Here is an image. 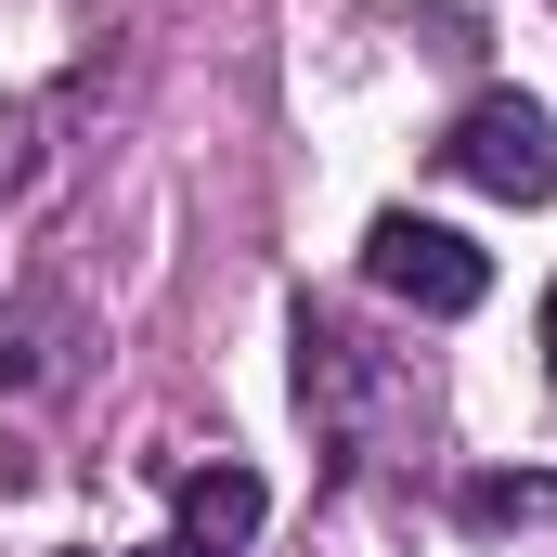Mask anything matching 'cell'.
Masks as SVG:
<instances>
[{
	"label": "cell",
	"mask_w": 557,
	"mask_h": 557,
	"mask_svg": "<svg viewBox=\"0 0 557 557\" xmlns=\"http://www.w3.org/2000/svg\"><path fill=\"white\" fill-rule=\"evenodd\" d=\"M363 273L389 285V298H416V311H441V324L493 298V260H480L467 234H441V221H416V208H389V221L363 234Z\"/></svg>",
	"instance_id": "2"
},
{
	"label": "cell",
	"mask_w": 557,
	"mask_h": 557,
	"mask_svg": "<svg viewBox=\"0 0 557 557\" xmlns=\"http://www.w3.org/2000/svg\"><path fill=\"white\" fill-rule=\"evenodd\" d=\"M545 363H557V298H545Z\"/></svg>",
	"instance_id": "4"
},
{
	"label": "cell",
	"mask_w": 557,
	"mask_h": 557,
	"mask_svg": "<svg viewBox=\"0 0 557 557\" xmlns=\"http://www.w3.org/2000/svg\"><path fill=\"white\" fill-rule=\"evenodd\" d=\"M441 169L480 182V195H506V208H545V195H557V117H545V104H519V91H493V104L454 117Z\"/></svg>",
	"instance_id": "1"
},
{
	"label": "cell",
	"mask_w": 557,
	"mask_h": 557,
	"mask_svg": "<svg viewBox=\"0 0 557 557\" xmlns=\"http://www.w3.org/2000/svg\"><path fill=\"white\" fill-rule=\"evenodd\" d=\"M143 557H195V545H143Z\"/></svg>",
	"instance_id": "5"
},
{
	"label": "cell",
	"mask_w": 557,
	"mask_h": 557,
	"mask_svg": "<svg viewBox=\"0 0 557 557\" xmlns=\"http://www.w3.org/2000/svg\"><path fill=\"white\" fill-rule=\"evenodd\" d=\"M260 467H182V545L195 557H234L247 532H260Z\"/></svg>",
	"instance_id": "3"
}]
</instances>
